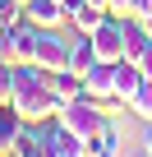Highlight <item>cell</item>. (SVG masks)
<instances>
[{
	"mask_svg": "<svg viewBox=\"0 0 152 157\" xmlns=\"http://www.w3.org/2000/svg\"><path fill=\"white\" fill-rule=\"evenodd\" d=\"M83 88H88V97L92 102H115V65H106V60H97L88 74H83Z\"/></svg>",
	"mask_w": 152,
	"mask_h": 157,
	"instance_id": "obj_8",
	"label": "cell"
},
{
	"mask_svg": "<svg viewBox=\"0 0 152 157\" xmlns=\"http://www.w3.org/2000/svg\"><path fill=\"white\" fill-rule=\"evenodd\" d=\"M9 106L28 120V125H37V120H46V116H55V97H51V88H46V69L42 65H14V93H9Z\"/></svg>",
	"mask_w": 152,
	"mask_h": 157,
	"instance_id": "obj_1",
	"label": "cell"
},
{
	"mask_svg": "<svg viewBox=\"0 0 152 157\" xmlns=\"http://www.w3.org/2000/svg\"><path fill=\"white\" fill-rule=\"evenodd\" d=\"M46 88H51V97H55V111H60V106H69V102H79V97H88L83 74H69V69L46 74Z\"/></svg>",
	"mask_w": 152,
	"mask_h": 157,
	"instance_id": "obj_7",
	"label": "cell"
},
{
	"mask_svg": "<svg viewBox=\"0 0 152 157\" xmlns=\"http://www.w3.org/2000/svg\"><path fill=\"white\" fill-rule=\"evenodd\" d=\"M55 120L65 125V129H74L79 139H97L102 134V125H106V116H102V102H92V97H79V102H69V106H60L55 111Z\"/></svg>",
	"mask_w": 152,
	"mask_h": 157,
	"instance_id": "obj_2",
	"label": "cell"
},
{
	"mask_svg": "<svg viewBox=\"0 0 152 157\" xmlns=\"http://www.w3.org/2000/svg\"><path fill=\"white\" fill-rule=\"evenodd\" d=\"M143 152H152V120H143Z\"/></svg>",
	"mask_w": 152,
	"mask_h": 157,
	"instance_id": "obj_20",
	"label": "cell"
},
{
	"mask_svg": "<svg viewBox=\"0 0 152 157\" xmlns=\"http://www.w3.org/2000/svg\"><path fill=\"white\" fill-rule=\"evenodd\" d=\"M143 157H152V152H143Z\"/></svg>",
	"mask_w": 152,
	"mask_h": 157,
	"instance_id": "obj_24",
	"label": "cell"
},
{
	"mask_svg": "<svg viewBox=\"0 0 152 157\" xmlns=\"http://www.w3.org/2000/svg\"><path fill=\"white\" fill-rule=\"evenodd\" d=\"M88 152H92V157H120V134H115V125H111V120H106V125H102V134L88 143Z\"/></svg>",
	"mask_w": 152,
	"mask_h": 157,
	"instance_id": "obj_15",
	"label": "cell"
},
{
	"mask_svg": "<svg viewBox=\"0 0 152 157\" xmlns=\"http://www.w3.org/2000/svg\"><path fill=\"white\" fill-rule=\"evenodd\" d=\"M138 69H143V78H152V46L143 51V60H138Z\"/></svg>",
	"mask_w": 152,
	"mask_h": 157,
	"instance_id": "obj_19",
	"label": "cell"
},
{
	"mask_svg": "<svg viewBox=\"0 0 152 157\" xmlns=\"http://www.w3.org/2000/svg\"><path fill=\"white\" fill-rule=\"evenodd\" d=\"M88 42H92L97 60L120 65V60H124V14H106V19H102V23L88 33Z\"/></svg>",
	"mask_w": 152,
	"mask_h": 157,
	"instance_id": "obj_3",
	"label": "cell"
},
{
	"mask_svg": "<svg viewBox=\"0 0 152 157\" xmlns=\"http://www.w3.org/2000/svg\"><path fill=\"white\" fill-rule=\"evenodd\" d=\"M0 157H9V152H0Z\"/></svg>",
	"mask_w": 152,
	"mask_h": 157,
	"instance_id": "obj_23",
	"label": "cell"
},
{
	"mask_svg": "<svg viewBox=\"0 0 152 157\" xmlns=\"http://www.w3.org/2000/svg\"><path fill=\"white\" fill-rule=\"evenodd\" d=\"M138 88H143V69H138L134 60H120V65H115V102L129 106Z\"/></svg>",
	"mask_w": 152,
	"mask_h": 157,
	"instance_id": "obj_11",
	"label": "cell"
},
{
	"mask_svg": "<svg viewBox=\"0 0 152 157\" xmlns=\"http://www.w3.org/2000/svg\"><path fill=\"white\" fill-rule=\"evenodd\" d=\"M32 42H37V23H28V19L5 23V33H0V60L5 65H28L32 60Z\"/></svg>",
	"mask_w": 152,
	"mask_h": 157,
	"instance_id": "obj_4",
	"label": "cell"
},
{
	"mask_svg": "<svg viewBox=\"0 0 152 157\" xmlns=\"http://www.w3.org/2000/svg\"><path fill=\"white\" fill-rule=\"evenodd\" d=\"M124 14H129V19H143V23H147V19H152V0H129V10H124Z\"/></svg>",
	"mask_w": 152,
	"mask_h": 157,
	"instance_id": "obj_18",
	"label": "cell"
},
{
	"mask_svg": "<svg viewBox=\"0 0 152 157\" xmlns=\"http://www.w3.org/2000/svg\"><path fill=\"white\" fill-rule=\"evenodd\" d=\"M129 111H134V116H143V120H152V78H143V88L134 93Z\"/></svg>",
	"mask_w": 152,
	"mask_h": 157,
	"instance_id": "obj_16",
	"label": "cell"
},
{
	"mask_svg": "<svg viewBox=\"0 0 152 157\" xmlns=\"http://www.w3.org/2000/svg\"><path fill=\"white\" fill-rule=\"evenodd\" d=\"M147 46H152V33H147V23L124 14V60H134V65H138Z\"/></svg>",
	"mask_w": 152,
	"mask_h": 157,
	"instance_id": "obj_10",
	"label": "cell"
},
{
	"mask_svg": "<svg viewBox=\"0 0 152 157\" xmlns=\"http://www.w3.org/2000/svg\"><path fill=\"white\" fill-rule=\"evenodd\" d=\"M69 60V37H60L55 28H37V42H32V65H42L46 74L65 69Z\"/></svg>",
	"mask_w": 152,
	"mask_h": 157,
	"instance_id": "obj_6",
	"label": "cell"
},
{
	"mask_svg": "<svg viewBox=\"0 0 152 157\" xmlns=\"http://www.w3.org/2000/svg\"><path fill=\"white\" fill-rule=\"evenodd\" d=\"M9 93H14V65L0 60V102H9Z\"/></svg>",
	"mask_w": 152,
	"mask_h": 157,
	"instance_id": "obj_17",
	"label": "cell"
},
{
	"mask_svg": "<svg viewBox=\"0 0 152 157\" xmlns=\"http://www.w3.org/2000/svg\"><path fill=\"white\" fill-rule=\"evenodd\" d=\"M23 19L37 23V28H60V23H69V14H65L60 0H28V5H23Z\"/></svg>",
	"mask_w": 152,
	"mask_h": 157,
	"instance_id": "obj_9",
	"label": "cell"
},
{
	"mask_svg": "<svg viewBox=\"0 0 152 157\" xmlns=\"http://www.w3.org/2000/svg\"><path fill=\"white\" fill-rule=\"evenodd\" d=\"M37 134H42V143H46L51 157H92V152H88V139H79L74 129H65L55 116L37 120Z\"/></svg>",
	"mask_w": 152,
	"mask_h": 157,
	"instance_id": "obj_5",
	"label": "cell"
},
{
	"mask_svg": "<svg viewBox=\"0 0 152 157\" xmlns=\"http://www.w3.org/2000/svg\"><path fill=\"white\" fill-rule=\"evenodd\" d=\"M106 5H111V14H124V10H129V0H106Z\"/></svg>",
	"mask_w": 152,
	"mask_h": 157,
	"instance_id": "obj_21",
	"label": "cell"
},
{
	"mask_svg": "<svg viewBox=\"0 0 152 157\" xmlns=\"http://www.w3.org/2000/svg\"><path fill=\"white\" fill-rule=\"evenodd\" d=\"M92 5H106V0H92ZM106 10H111V5H106Z\"/></svg>",
	"mask_w": 152,
	"mask_h": 157,
	"instance_id": "obj_22",
	"label": "cell"
},
{
	"mask_svg": "<svg viewBox=\"0 0 152 157\" xmlns=\"http://www.w3.org/2000/svg\"><path fill=\"white\" fill-rule=\"evenodd\" d=\"M92 65H97V51H92L88 33H79V37H69V60H65V69H69V74H88Z\"/></svg>",
	"mask_w": 152,
	"mask_h": 157,
	"instance_id": "obj_12",
	"label": "cell"
},
{
	"mask_svg": "<svg viewBox=\"0 0 152 157\" xmlns=\"http://www.w3.org/2000/svg\"><path fill=\"white\" fill-rule=\"evenodd\" d=\"M23 125H28V120H23L9 102H0V152H9V148H14V139H19Z\"/></svg>",
	"mask_w": 152,
	"mask_h": 157,
	"instance_id": "obj_13",
	"label": "cell"
},
{
	"mask_svg": "<svg viewBox=\"0 0 152 157\" xmlns=\"http://www.w3.org/2000/svg\"><path fill=\"white\" fill-rule=\"evenodd\" d=\"M106 14H111L106 5H92V0H83V5L69 14V23H74V33H92V28H97V23L106 19Z\"/></svg>",
	"mask_w": 152,
	"mask_h": 157,
	"instance_id": "obj_14",
	"label": "cell"
}]
</instances>
